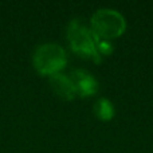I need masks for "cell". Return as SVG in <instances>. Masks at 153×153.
<instances>
[{"label":"cell","mask_w":153,"mask_h":153,"mask_svg":"<svg viewBox=\"0 0 153 153\" xmlns=\"http://www.w3.org/2000/svg\"><path fill=\"white\" fill-rule=\"evenodd\" d=\"M94 113L100 120H111L114 116V106L108 98H100L94 105Z\"/></svg>","instance_id":"cell-6"},{"label":"cell","mask_w":153,"mask_h":153,"mask_svg":"<svg viewBox=\"0 0 153 153\" xmlns=\"http://www.w3.org/2000/svg\"><path fill=\"white\" fill-rule=\"evenodd\" d=\"M69 76L74 85L75 94L81 95V97H87V95L97 93L98 82L90 71L85 69H74L69 74Z\"/></svg>","instance_id":"cell-4"},{"label":"cell","mask_w":153,"mask_h":153,"mask_svg":"<svg viewBox=\"0 0 153 153\" xmlns=\"http://www.w3.org/2000/svg\"><path fill=\"white\" fill-rule=\"evenodd\" d=\"M90 28L100 39H113L124 34L126 22L121 12L111 8H100L91 15Z\"/></svg>","instance_id":"cell-1"},{"label":"cell","mask_w":153,"mask_h":153,"mask_svg":"<svg viewBox=\"0 0 153 153\" xmlns=\"http://www.w3.org/2000/svg\"><path fill=\"white\" fill-rule=\"evenodd\" d=\"M67 39H69L70 46L75 53L89 56V58L94 59L95 62H101L102 56L100 55L97 50L94 35H93V31L90 28V24H87L83 19L76 18L69 23V26H67Z\"/></svg>","instance_id":"cell-2"},{"label":"cell","mask_w":153,"mask_h":153,"mask_svg":"<svg viewBox=\"0 0 153 153\" xmlns=\"http://www.w3.org/2000/svg\"><path fill=\"white\" fill-rule=\"evenodd\" d=\"M50 83L53 89L59 97L65 98V100H73L75 97V90L74 85H73L71 79L69 74H63V73H55V74L50 75Z\"/></svg>","instance_id":"cell-5"},{"label":"cell","mask_w":153,"mask_h":153,"mask_svg":"<svg viewBox=\"0 0 153 153\" xmlns=\"http://www.w3.org/2000/svg\"><path fill=\"white\" fill-rule=\"evenodd\" d=\"M35 69L46 75H53L59 73L67 62L66 51L58 43H42L34 51L32 55Z\"/></svg>","instance_id":"cell-3"}]
</instances>
